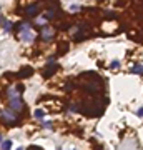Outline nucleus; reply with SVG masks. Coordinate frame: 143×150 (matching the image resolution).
I'll return each instance as SVG.
<instances>
[{
	"mask_svg": "<svg viewBox=\"0 0 143 150\" xmlns=\"http://www.w3.org/2000/svg\"><path fill=\"white\" fill-rule=\"evenodd\" d=\"M20 37L25 40V42H32V40L35 39V33H33V30L30 29L29 23H22V27H20Z\"/></svg>",
	"mask_w": 143,
	"mask_h": 150,
	"instance_id": "nucleus-1",
	"label": "nucleus"
},
{
	"mask_svg": "<svg viewBox=\"0 0 143 150\" xmlns=\"http://www.w3.org/2000/svg\"><path fill=\"white\" fill-rule=\"evenodd\" d=\"M10 107H12L13 112H20V110H23V102H22V99H20V95L10 99Z\"/></svg>",
	"mask_w": 143,
	"mask_h": 150,
	"instance_id": "nucleus-2",
	"label": "nucleus"
},
{
	"mask_svg": "<svg viewBox=\"0 0 143 150\" xmlns=\"http://www.w3.org/2000/svg\"><path fill=\"white\" fill-rule=\"evenodd\" d=\"M2 117H3V120H5L7 123H13V122H17V119H19L12 110H5V112H2Z\"/></svg>",
	"mask_w": 143,
	"mask_h": 150,
	"instance_id": "nucleus-3",
	"label": "nucleus"
},
{
	"mask_svg": "<svg viewBox=\"0 0 143 150\" xmlns=\"http://www.w3.org/2000/svg\"><path fill=\"white\" fill-rule=\"evenodd\" d=\"M52 37H53V30H52V29H45L43 32H42V39L45 40V42L52 40Z\"/></svg>",
	"mask_w": 143,
	"mask_h": 150,
	"instance_id": "nucleus-4",
	"label": "nucleus"
},
{
	"mask_svg": "<svg viewBox=\"0 0 143 150\" xmlns=\"http://www.w3.org/2000/svg\"><path fill=\"white\" fill-rule=\"evenodd\" d=\"M25 13H27L29 17H30V15H32V17H35V15L38 13V5H30V7H27Z\"/></svg>",
	"mask_w": 143,
	"mask_h": 150,
	"instance_id": "nucleus-5",
	"label": "nucleus"
},
{
	"mask_svg": "<svg viewBox=\"0 0 143 150\" xmlns=\"http://www.w3.org/2000/svg\"><path fill=\"white\" fill-rule=\"evenodd\" d=\"M30 73H33V70L30 69V67H25V69H22V72H20L22 77H29Z\"/></svg>",
	"mask_w": 143,
	"mask_h": 150,
	"instance_id": "nucleus-6",
	"label": "nucleus"
},
{
	"mask_svg": "<svg viewBox=\"0 0 143 150\" xmlns=\"http://www.w3.org/2000/svg\"><path fill=\"white\" fill-rule=\"evenodd\" d=\"M10 145H12V143H10V140L3 142V143H2V150H10Z\"/></svg>",
	"mask_w": 143,
	"mask_h": 150,
	"instance_id": "nucleus-7",
	"label": "nucleus"
},
{
	"mask_svg": "<svg viewBox=\"0 0 143 150\" xmlns=\"http://www.w3.org/2000/svg\"><path fill=\"white\" fill-rule=\"evenodd\" d=\"M43 115H45L43 110H37V112H35V117H37V119H43Z\"/></svg>",
	"mask_w": 143,
	"mask_h": 150,
	"instance_id": "nucleus-8",
	"label": "nucleus"
},
{
	"mask_svg": "<svg viewBox=\"0 0 143 150\" xmlns=\"http://www.w3.org/2000/svg\"><path fill=\"white\" fill-rule=\"evenodd\" d=\"M142 72H143V67H142V65H136V67L133 69V73H142Z\"/></svg>",
	"mask_w": 143,
	"mask_h": 150,
	"instance_id": "nucleus-9",
	"label": "nucleus"
},
{
	"mask_svg": "<svg viewBox=\"0 0 143 150\" xmlns=\"http://www.w3.org/2000/svg\"><path fill=\"white\" fill-rule=\"evenodd\" d=\"M43 127H45V129H52V123H50V122H47V123L43 122Z\"/></svg>",
	"mask_w": 143,
	"mask_h": 150,
	"instance_id": "nucleus-10",
	"label": "nucleus"
},
{
	"mask_svg": "<svg viewBox=\"0 0 143 150\" xmlns=\"http://www.w3.org/2000/svg\"><path fill=\"white\" fill-rule=\"evenodd\" d=\"M118 65H120L118 62H113V63H112V67H113V69H118Z\"/></svg>",
	"mask_w": 143,
	"mask_h": 150,
	"instance_id": "nucleus-11",
	"label": "nucleus"
},
{
	"mask_svg": "<svg viewBox=\"0 0 143 150\" xmlns=\"http://www.w3.org/2000/svg\"><path fill=\"white\" fill-rule=\"evenodd\" d=\"M138 115H140V117H143V107L140 110H138Z\"/></svg>",
	"mask_w": 143,
	"mask_h": 150,
	"instance_id": "nucleus-12",
	"label": "nucleus"
},
{
	"mask_svg": "<svg viewBox=\"0 0 143 150\" xmlns=\"http://www.w3.org/2000/svg\"><path fill=\"white\" fill-rule=\"evenodd\" d=\"M17 150H23V149H20V147H19V149H17Z\"/></svg>",
	"mask_w": 143,
	"mask_h": 150,
	"instance_id": "nucleus-13",
	"label": "nucleus"
},
{
	"mask_svg": "<svg viewBox=\"0 0 143 150\" xmlns=\"http://www.w3.org/2000/svg\"><path fill=\"white\" fill-rule=\"evenodd\" d=\"M0 142H2V135H0Z\"/></svg>",
	"mask_w": 143,
	"mask_h": 150,
	"instance_id": "nucleus-14",
	"label": "nucleus"
}]
</instances>
